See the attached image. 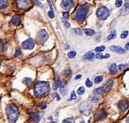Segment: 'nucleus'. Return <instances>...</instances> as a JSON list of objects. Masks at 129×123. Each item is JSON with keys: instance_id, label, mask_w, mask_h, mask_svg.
<instances>
[{"instance_id": "obj_38", "label": "nucleus", "mask_w": 129, "mask_h": 123, "mask_svg": "<svg viewBox=\"0 0 129 123\" xmlns=\"http://www.w3.org/2000/svg\"><path fill=\"white\" fill-rule=\"evenodd\" d=\"M48 16L50 17L51 18H53L54 17H55V14H54L53 11H48Z\"/></svg>"}, {"instance_id": "obj_17", "label": "nucleus", "mask_w": 129, "mask_h": 123, "mask_svg": "<svg viewBox=\"0 0 129 123\" xmlns=\"http://www.w3.org/2000/svg\"><path fill=\"white\" fill-rule=\"evenodd\" d=\"M11 24H14V25H18V24H20V22H21V18H20V16L19 15H15V16L12 17V18H11Z\"/></svg>"}, {"instance_id": "obj_46", "label": "nucleus", "mask_w": 129, "mask_h": 123, "mask_svg": "<svg viewBox=\"0 0 129 123\" xmlns=\"http://www.w3.org/2000/svg\"><path fill=\"white\" fill-rule=\"evenodd\" d=\"M126 50H129V43H126Z\"/></svg>"}, {"instance_id": "obj_14", "label": "nucleus", "mask_w": 129, "mask_h": 123, "mask_svg": "<svg viewBox=\"0 0 129 123\" xmlns=\"http://www.w3.org/2000/svg\"><path fill=\"white\" fill-rule=\"evenodd\" d=\"M17 5H18V8H25L26 6L29 5V1H27V0H18V1H17Z\"/></svg>"}, {"instance_id": "obj_23", "label": "nucleus", "mask_w": 129, "mask_h": 123, "mask_svg": "<svg viewBox=\"0 0 129 123\" xmlns=\"http://www.w3.org/2000/svg\"><path fill=\"white\" fill-rule=\"evenodd\" d=\"M6 50V43L5 41H3V39H1V51L4 52Z\"/></svg>"}, {"instance_id": "obj_33", "label": "nucleus", "mask_w": 129, "mask_h": 123, "mask_svg": "<svg viewBox=\"0 0 129 123\" xmlns=\"http://www.w3.org/2000/svg\"><path fill=\"white\" fill-rule=\"evenodd\" d=\"M63 123H75V122H74V120H73V119L67 118V119H66V120H64Z\"/></svg>"}, {"instance_id": "obj_44", "label": "nucleus", "mask_w": 129, "mask_h": 123, "mask_svg": "<svg viewBox=\"0 0 129 123\" xmlns=\"http://www.w3.org/2000/svg\"><path fill=\"white\" fill-rule=\"evenodd\" d=\"M46 107H47V105H46V104H45V103H44V104H42V105H41V108H42V109L46 108Z\"/></svg>"}, {"instance_id": "obj_31", "label": "nucleus", "mask_w": 129, "mask_h": 123, "mask_svg": "<svg viewBox=\"0 0 129 123\" xmlns=\"http://www.w3.org/2000/svg\"><path fill=\"white\" fill-rule=\"evenodd\" d=\"M67 56H68L69 58H73V57H75V56H76V52H75V51H70V52H68Z\"/></svg>"}, {"instance_id": "obj_27", "label": "nucleus", "mask_w": 129, "mask_h": 123, "mask_svg": "<svg viewBox=\"0 0 129 123\" xmlns=\"http://www.w3.org/2000/svg\"><path fill=\"white\" fill-rule=\"evenodd\" d=\"M102 80H103V77H102L101 75H98V76H96L95 79H94V82L100 83V82H102Z\"/></svg>"}, {"instance_id": "obj_1", "label": "nucleus", "mask_w": 129, "mask_h": 123, "mask_svg": "<svg viewBox=\"0 0 129 123\" xmlns=\"http://www.w3.org/2000/svg\"><path fill=\"white\" fill-rule=\"evenodd\" d=\"M33 91L37 97L44 96L50 91V84L47 82H38L34 86Z\"/></svg>"}, {"instance_id": "obj_43", "label": "nucleus", "mask_w": 129, "mask_h": 123, "mask_svg": "<svg viewBox=\"0 0 129 123\" xmlns=\"http://www.w3.org/2000/svg\"><path fill=\"white\" fill-rule=\"evenodd\" d=\"M64 26H66V28H69L70 27V24L67 22V21H64Z\"/></svg>"}, {"instance_id": "obj_6", "label": "nucleus", "mask_w": 129, "mask_h": 123, "mask_svg": "<svg viewBox=\"0 0 129 123\" xmlns=\"http://www.w3.org/2000/svg\"><path fill=\"white\" fill-rule=\"evenodd\" d=\"M34 45H35V43L31 38L27 39L22 43V47L24 50H32L34 48Z\"/></svg>"}, {"instance_id": "obj_30", "label": "nucleus", "mask_w": 129, "mask_h": 123, "mask_svg": "<svg viewBox=\"0 0 129 123\" xmlns=\"http://www.w3.org/2000/svg\"><path fill=\"white\" fill-rule=\"evenodd\" d=\"M73 31L74 32L75 34H77V35H81V34H82V31H81L79 28H75V29L73 30Z\"/></svg>"}, {"instance_id": "obj_13", "label": "nucleus", "mask_w": 129, "mask_h": 123, "mask_svg": "<svg viewBox=\"0 0 129 123\" xmlns=\"http://www.w3.org/2000/svg\"><path fill=\"white\" fill-rule=\"evenodd\" d=\"M129 13V2H126L123 5V8L120 10L119 15H123V16H126Z\"/></svg>"}, {"instance_id": "obj_11", "label": "nucleus", "mask_w": 129, "mask_h": 123, "mask_svg": "<svg viewBox=\"0 0 129 123\" xmlns=\"http://www.w3.org/2000/svg\"><path fill=\"white\" fill-rule=\"evenodd\" d=\"M74 5V2L71 1V0H63L62 1V7L64 9V10H69Z\"/></svg>"}, {"instance_id": "obj_48", "label": "nucleus", "mask_w": 129, "mask_h": 123, "mask_svg": "<svg viewBox=\"0 0 129 123\" xmlns=\"http://www.w3.org/2000/svg\"><path fill=\"white\" fill-rule=\"evenodd\" d=\"M109 56H110V55H109V54H106V55H105V58H108Z\"/></svg>"}, {"instance_id": "obj_47", "label": "nucleus", "mask_w": 129, "mask_h": 123, "mask_svg": "<svg viewBox=\"0 0 129 123\" xmlns=\"http://www.w3.org/2000/svg\"><path fill=\"white\" fill-rule=\"evenodd\" d=\"M56 96H57V99H58V101H60V96L58 95V94H56Z\"/></svg>"}, {"instance_id": "obj_24", "label": "nucleus", "mask_w": 129, "mask_h": 123, "mask_svg": "<svg viewBox=\"0 0 129 123\" xmlns=\"http://www.w3.org/2000/svg\"><path fill=\"white\" fill-rule=\"evenodd\" d=\"M77 94H79V95H82V94H85V88H84V87H80V88H78Z\"/></svg>"}, {"instance_id": "obj_2", "label": "nucleus", "mask_w": 129, "mask_h": 123, "mask_svg": "<svg viewBox=\"0 0 129 123\" xmlns=\"http://www.w3.org/2000/svg\"><path fill=\"white\" fill-rule=\"evenodd\" d=\"M6 115L10 123H15L19 116V111L18 107L13 104H10L6 107Z\"/></svg>"}, {"instance_id": "obj_32", "label": "nucleus", "mask_w": 129, "mask_h": 123, "mask_svg": "<svg viewBox=\"0 0 129 123\" xmlns=\"http://www.w3.org/2000/svg\"><path fill=\"white\" fill-rule=\"evenodd\" d=\"M86 85L87 88H91V87L92 86V82H91V80H89V79H87V80L86 81Z\"/></svg>"}, {"instance_id": "obj_50", "label": "nucleus", "mask_w": 129, "mask_h": 123, "mask_svg": "<svg viewBox=\"0 0 129 123\" xmlns=\"http://www.w3.org/2000/svg\"><path fill=\"white\" fill-rule=\"evenodd\" d=\"M126 123H129V117H128V118L127 119H126Z\"/></svg>"}, {"instance_id": "obj_40", "label": "nucleus", "mask_w": 129, "mask_h": 123, "mask_svg": "<svg viewBox=\"0 0 129 123\" xmlns=\"http://www.w3.org/2000/svg\"><path fill=\"white\" fill-rule=\"evenodd\" d=\"M20 55H21V51H20L19 50H16V51H15V54H14L15 57H17V56H19Z\"/></svg>"}, {"instance_id": "obj_45", "label": "nucleus", "mask_w": 129, "mask_h": 123, "mask_svg": "<svg viewBox=\"0 0 129 123\" xmlns=\"http://www.w3.org/2000/svg\"><path fill=\"white\" fill-rule=\"evenodd\" d=\"M81 77H82V75H78L77 76L75 77V80H78V79H79V78H81Z\"/></svg>"}, {"instance_id": "obj_20", "label": "nucleus", "mask_w": 129, "mask_h": 123, "mask_svg": "<svg viewBox=\"0 0 129 123\" xmlns=\"http://www.w3.org/2000/svg\"><path fill=\"white\" fill-rule=\"evenodd\" d=\"M23 82H24V84L26 85V86H30V85L31 84V82H32V80H31V78H29V77H25V78L24 79V81H23Z\"/></svg>"}, {"instance_id": "obj_4", "label": "nucleus", "mask_w": 129, "mask_h": 123, "mask_svg": "<svg viewBox=\"0 0 129 123\" xmlns=\"http://www.w3.org/2000/svg\"><path fill=\"white\" fill-rule=\"evenodd\" d=\"M79 112L82 113V114L86 115V116H88L91 113V112H92V104L90 102H88V101H84V102L79 104Z\"/></svg>"}, {"instance_id": "obj_12", "label": "nucleus", "mask_w": 129, "mask_h": 123, "mask_svg": "<svg viewBox=\"0 0 129 123\" xmlns=\"http://www.w3.org/2000/svg\"><path fill=\"white\" fill-rule=\"evenodd\" d=\"M113 79H110V80H108L107 82L105 83V85L103 86V88L105 89V92H109L110 90L112 89V88H113Z\"/></svg>"}, {"instance_id": "obj_9", "label": "nucleus", "mask_w": 129, "mask_h": 123, "mask_svg": "<svg viewBox=\"0 0 129 123\" xmlns=\"http://www.w3.org/2000/svg\"><path fill=\"white\" fill-rule=\"evenodd\" d=\"M107 117V113L104 109H99L95 113V119L97 120H101Z\"/></svg>"}, {"instance_id": "obj_35", "label": "nucleus", "mask_w": 129, "mask_h": 123, "mask_svg": "<svg viewBox=\"0 0 129 123\" xmlns=\"http://www.w3.org/2000/svg\"><path fill=\"white\" fill-rule=\"evenodd\" d=\"M95 57L97 59H103V58H105V56H103L101 53H98V54L95 56Z\"/></svg>"}, {"instance_id": "obj_36", "label": "nucleus", "mask_w": 129, "mask_h": 123, "mask_svg": "<svg viewBox=\"0 0 129 123\" xmlns=\"http://www.w3.org/2000/svg\"><path fill=\"white\" fill-rule=\"evenodd\" d=\"M59 91H60V93H61L63 95H64L66 94V90H64V84L62 85L61 87L59 88Z\"/></svg>"}, {"instance_id": "obj_37", "label": "nucleus", "mask_w": 129, "mask_h": 123, "mask_svg": "<svg viewBox=\"0 0 129 123\" xmlns=\"http://www.w3.org/2000/svg\"><path fill=\"white\" fill-rule=\"evenodd\" d=\"M76 97H77V96H76L75 92L73 91V92H72V94H71V97H70V100H71V101H73V100H75Z\"/></svg>"}, {"instance_id": "obj_16", "label": "nucleus", "mask_w": 129, "mask_h": 123, "mask_svg": "<svg viewBox=\"0 0 129 123\" xmlns=\"http://www.w3.org/2000/svg\"><path fill=\"white\" fill-rule=\"evenodd\" d=\"M31 117L34 123H38L41 119V114L39 113H31Z\"/></svg>"}, {"instance_id": "obj_39", "label": "nucleus", "mask_w": 129, "mask_h": 123, "mask_svg": "<svg viewBox=\"0 0 129 123\" xmlns=\"http://www.w3.org/2000/svg\"><path fill=\"white\" fill-rule=\"evenodd\" d=\"M63 17L64 19H68L69 18V12L68 11H64V12H63Z\"/></svg>"}, {"instance_id": "obj_29", "label": "nucleus", "mask_w": 129, "mask_h": 123, "mask_svg": "<svg viewBox=\"0 0 129 123\" xmlns=\"http://www.w3.org/2000/svg\"><path fill=\"white\" fill-rule=\"evenodd\" d=\"M104 50H105V47L104 46H99L95 49V51L98 53H101L102 51H104Z\"/></svg>"}, {"instance_id": "obj_10", "label": "nucleus", "mask_w": 129, "mask_h": 123, "mask_svg": "<svg viewBox=\"0 0 129 123\" xmlns=\"http://www.w3.org/2000/svg\"><path fill=\"white\" fill-rule=\"evenodd\" d=\"M110 50L113 52H116L118 54H124L126 52V49L122 48V47L117 46V45H113V46L110 47Z\"/></svg>"}, {"instance_id": "obj_19", "label": "nucleus", "mask_w": 129, "mask_h": 123, "mask_svg": "<svg viewBox=\"0 0 129 123\" xmlns=\"http://www.w3.org/2000/svg\"><path fill=\"white\" fill-rule=\"evenodd\" d=\"M84 33L86 34V36H93L94 34H95V31L92 29H85Z\"/></svg>"}, {"instance_id": "obj_41", "label": "nucleus", "mask_w": 129, "mask_h": 123, "mask_svg": "<svg viewBox=\"0 0 129 123\" xmlns=\"http://www.w3.org/2000/svg\"><path fill=\"white\" fill-rule=\"evenodd\" d=\"M125 68H126V65H125V64H119L118 69L119 70H123V69H125Z\"/></svg>"}, {"instance_id": "obj_3", "label": "nucleus", "mask_w": 129, "mask_h": 123, "mask_svg": "<svg viewBox=\"0 0 129 123\" xmlns=\"http://www.w3.org/2000/svg\"><path fill=\"white\" fill-rule=\"evenodd\" d=\"M89 11V5H79L77 9H76L74 18L78 23H82L83 21L86 19V17Z\"/></svg>"}, {"instance_id": "obj_5", "label": "nucleus", "mask_w": 129, "mask_h": 123, "mask_svg": "<svg viewBox=\"0 0 129 123\" xmlns=\"http://www.w3.org/2000/svg\"><path fill=\"white\" fill-rule=\"evenodd\" d=\"M109 10H108L107 7L106 6H101L97 10V12H96V15L101 20H105L107 19L109 16Z\"/></svg>"}, {"instance_id": "obj_25", "label": "nucleus", "mask_w": 129, "mask_h": 123, "mask_svg": "<svg viewBox=\"0 0 129 123\" xmlns=\"http://www.w3.org/2000/svg\"><path fill=\"white\" fill-rule=\"evenodd\" d=\"M7 3H8V1H6V0H1V1H0V6H1V9L5 8V7L7 6Z\"/></svg>"}, {"instance_id": "obj_8", "label": "nucleus", "mask_w": 129, "mask_h": 123, "mask_svg": "<svg viewBox=\"0 0 129 123\" xmlns=\"http://www.w3.org/2000/svg\"><path fill=\"white\" fill-rule=\"evenodd\" d=\"M118 107L120 112H125L129 107V101H127L126 100H121L118 103Z\"/></svg>"}, {"instance_id": "obj_28", "label": "nucleus", "mask_w": 129, "mask_h": 123, "mask_svg": "<svg viewBox=\"0 0 129 123\" xmlns=\"http://www.w3.org/2000/svg\"><path fill=\"white\" fill-rule=\"evenodd\" d=\"M89 100H90V101H92V102H95V103H97L99 101V98L96 97V96H94V95L90 96V97H89Z\"/></svg>"}, {"instance_id": "obj_15", "label": "nucleus", "mask_w": 129, "mask_h": 123, "mask_svg": "<svg viewBox=\"0 0 129 123\" xmlns=\"http://www.w3.org/2000/svg\"><path fill=\"white\" fill-rule=\"evenodd\" d=\"M95 56H96V55H94L93 52L90 51V52L86 53V54L84 55V56H83V58H84V60H88V61H92V60L94 59Z\"/></svg>"}, {"instance_id": "obj_18", "label": "nucleus", "mask_w": 129, "mask_h": 123, "mask_svg": "<svg viewBox=\"0 0 129 123\" xmlns=\"http://www.w3.org/2000/svg\"><path fill=\"white\" fill-rule=\"evenodd\" d=\"M117 65L115 63H113V64H111V65L109 66V68H108V70L110 71V73H112V74H114V73H116L117 72Z\"/></svg>"}, {"instance_id": "obj_34", "label": "nucleus", "mask_w": 129, "mask_h": 123, "mask_svg": "<svg viewBox=\"0 0 129 123\" xmlns=\"http://www.w3.org/2000/svg\"><path fill=\"white\" fill-rule=\"evenodd\" d=\"M122 4H123V2L121 1V0H117V1H115V5H116L117 7L122 6Z\"/></svg>"}, {"instance_id": "obj_22", "label": "nucleus", "mask_w": 129, "mask_h": 123, "mask_svg": "<svg viewBox=\"0 0 129 123\" xmlns=\"http://www.w3.org/2000/svg\"><path fill=\"white\" fill-rule=\"evenodd\" d=\"M95 92L97 93V94H105V89L103 88V87H100V88H96L95 89Z\"/></svg>"}, {"instance_id": "obj_49", "label": "nucleus", "mask_w": 129, "mask_h": 123, "mask_svg": "<svg viewBox=\"0 0 129 123\" xmlns=\"http://www.w3.org/2000/svg\"><path fill=\"white\" fill-rule=\"evenodd\" d=\"M96 41H97V42L100 41V37H96Z\"/></svg>"}, {"instance_id": "obj_21", "label": "nucleus", "mask_w": 129, "mask_h": 123, "mask_svg": "<svg viewBox=\"0 0 129 123\" xmlns=\"http://www.w3.org/2000/svg\"><path fill=\"white\" fill-rule=\"evenodd\" d=\"M115 37H116V31L113 30V31H112L111 34L107 37V40H112V39L115 38Z\"/></svg>"}, {"instance_id": "obj_42", "label": "nucleus", "mask_w": 129, "mask_h": 123, "mask_svg": "<svg viewBox=\"0 0 129 123\" xmlns=\"http://www.w3.org/2000/svg\"><path fill=\"white\" fill-rule=\"evenodd\" d=\"M34 3H35L37 5H39V7H43V5L41 4V2H39V1H34Z\"/></svg>"}, {"instance_id": "obj_26", "label": "nucleus", "mask_w": 129, "mask_h": 123, "mask_svg": "<svg viewBox=\"0 0 129 123\" xmlns=\"http://www.w3.org/2000/svg\"><path fill=\"white\" fill-rule=\"evenodd\" d=\"M128 34H129L128 31H122V33L120 34V37H121L122 39L126 38V37H127V36H128Z\"/></svg>"}, {"instance_id": "obj_7", "label": "nucleus", "mask_w": 129, "mask_h": 123, "mask_svg": "<svg viewBox=\"0 0 129 123\" xmlns=\"http://www.w3.org/2000/svg\"><path fill=\"white\" fill-rule=\"evenodd\" d=\"M38 38L41 43H45V41H47V39L49 38V35L47 33V31L45 30H41L38 33Z\"/></svg>"}]
</instances>
